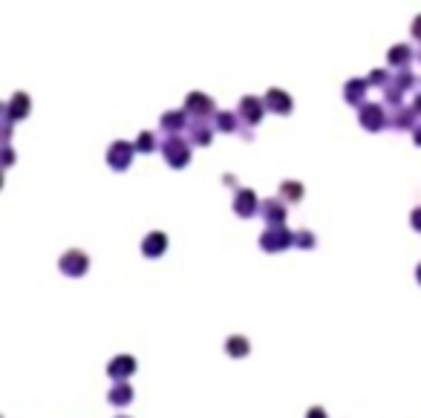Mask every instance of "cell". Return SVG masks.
Wrapping results in <instances>:
<instances>
[{
  "instance_id": "1",
  "label": "cell",
  "mask_w": 421,
  "mask_h": 418,
  "mask_svg": "<svg viewBox=\"0 0 421 418\" xmlns=\"http://www.w3.org/2000/svg\"><path fill=\"white\" fill-rule=\"evenodd\" d=\"M130 372H133L130 358H118V360H113V367H110V375H130Z\"/></svg>"
},
{
  "instance_id": "2",
  "label": "cell",
  "mask_w": 421,
  "mask_h": 418,
  "mask_svg": "<svg viewBox=\"0 0 421 418\" xmlns=\"http://www.w3.org/2000/svg\"><path fill=\"white\" fill-rule=\"evenodd\" d=\"M110 401H113V404H127V401H130V387H118V392H113Z\"/></svg>"
},
{
  "instance_id": "3",
  "label": "cell",
  "mask_w": 421,
  "mask_h": 418,
  "mask_svg": "<svg viewBox=\"0 0 421 418\" xmlns=\"http://www.w3.org/2000/svg\"><path fill=\"white\" fill-rule=\"evenodd\" d=\"M231 349H234L237 355H242V352H245V340H240V338L231 340V343H228V352H231Z\"/></svg>"
},
{
  "instance_id": "4",
  "label": "cell",
  "mask_w": 421,
  "mask_h": 418,
  "mask_svg": "<svg viewBox=\"0 0 421 418\" xmlns=\"http://www.w3.org/2000/svg\"><path fill=\"white\" fill-rule=\"evenodd\" d=\"M309 418H323V412H320V410H312V415H309Z\"/></svg>"
}]
</instances>
